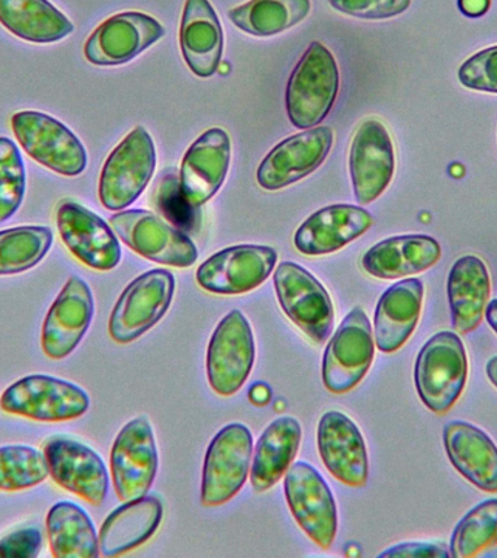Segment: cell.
<instances>
[{
	"instance_id": "60d3db41",
	"label": "cell",
	"mask_w": 497,
	"mask_h": 558,
	"mask_svg": "<svg viewBox=\"0 0 497 558\" xmlns=\"http://www.w3.org/2000/svg\"><path fill=\"white\" fill-rule=\"evenodd\" d=\"M379 557H432V558H447L451 557L448 549L444 545H435L429 543H401L392 545L379 554Z\"/></svg>"
},
{
	"instance_id": "7402d4cb",
	"label": "cell",
	"mask_w": 497,
	"mask_h": 558,
	"mask_svg": "<svg viewBox=\"0 0 497 558\" xmlns=\"http://www.w3.org/2000/svg\"><path fill=\"white\" fill-rule=\"evenodd\" d=\"M317 448L323 464L340 483L364 487L368 480V452L355 423L342 412L323 414L317 427Z\"/></svg>"
},
{
	"instance_id": "5b68a950",
	"label": "cell",
	"mask_w": 497,
	"mask_h": 558,
	"mask_svg": "<svg viewBox=\"0 0 497 558\" xmlns=\"http://www.w3.org/2000/svg\"><path fill=\"white\" fill-rule=\"evenodd\" d=\"M89 405V396L83 388L43 374L17 379L0 397L3 412L37 422L74 421L82 417Z\"/></svg>"
},
{
	"instance_id": "4fadbf2b",
	"label": "cell",
	"mask_w": 497,
	"mask_h": 558,
	"mask_svg": "<svg viewBox=\"0 0 497 558\" xmlns=\"http://www.w3.org/2000/svg\"><path fill=\"white\" fill-rule=\"evenodd\" d=\"M277 260L278 253L272 247L238 244L209 256L196 270V282L211 294H244L269 278Z\"/></svg>"
},
{
	"instance_id": "277c9868",
	"label": "cell",
	"mask_w": 497,
	"mask_h": 558,
	"mask_svg": "<svg viewBox=\"0 0 497 558\" xmlns=\"http://www.w3.org/2000/svg\"><path fill=\"white\" fill-rule=\"evenodd\" d=\"M11 129L22 150L44 168L65 178L85 172V146L57 118L39 111H20L11 117Z\"/></svg>"
},
{
	"instance_id": "6da1fadb",
	"label": "cell",
	"mask_w": 497,
	"mask_h": 558,
	"mask_svg": "<svg viewBox=\"0 0 497 558\" xmlns=\"http://www.w3.org/2000/svg\"><path fill=\"white\" fill-rule=\"evenodd\" d=\"M338 63L329 48L313 41L292 70L286 90V109L295 129L320 124L338 98Z\"/></svg>"
},
{
	"instance_id": "cb8c5ba5",
	"label": "cell",
	"mask_w": 497,
	"mask_h": 558,
	"mask_svg": "<svg viewBox=\"0 0 497 558\" xmlns=\"http://www.w3.org/2000/svg\"><path fill=\"white\" fill-rule=\"evenodd\" d=\"M179 44L183 60L195 76L207 78L217 73L225 50V34L209 0H185Z\"/></svg>"
},
{
	"instance_id": "44dd1931",
	"label": "cell",
	"mask_w": 497,
	"mask_h": 558,
	"mask_svg": "<svg viewBox=\"0 0 497 558\" xmlns=\"http://www.w3.org/2000/svg\"><path fill=\"white\" fill-rule=\"evenodd\" d=\"M230 135L222 129L201 134L183 156L179 192L190 207H201L220 191L229 172Z\"/></svg>"
},
{
	"instance_id": "e0dca14e",
	"label": "cell",
	"mask_w": 497,
	"mask_h": 558,
	"mask_svg": "<svg viewBox=\"0 0 497 558\" xmlns=\"http://www.w3.org/2000/svg\"><path fill=\"white\" fill-rule=\"evenodd\" d=\"M395 144L387 126L368 118L357 126L349 150L353 195L361 205L374 203L395 177Z\"/></svg>"
},
{
	"instance_id": "ab89813d",
	"label": "cell",
	"mask_w": 497,
	"mask_h": 558,
	"mask_svg": "<svg viewBox=\"0 0 497 558\" xmlns=\"http://www.w3.org/2000/svg\"><path fill=\"white\" fill-rule=\"evenodd\" d=\"M43 541L37 523L17 526L0 538V558H35L41 551Z\"/></svg>"
},
{
	"instance_id": "52a82bcc",
	"label": "cell",
	"mask_w": 497,
	"mask_h": 558,
	"mask_svg": "<svg viewBox=\"0 0 497 558\" xmlns=\"http://www.w3.org/2000/svg\"><path fill=\"white\" fill-rule=\"evenodd\" d=\"M274 287L282 312L314 343H325L334 329L329 292L303 266L282 262L275 269Z\"/></svg>"
},
{
	"instance_id": "f1b7e54d",
	"label": "cell",
	"mask_w": 497,
	"mask_h": 558,
	"mask_svg": "<svg viewBox=\"0 0 497 558\" xmlns=\"http://www.w3.org/2000/svg\"><path fill=\"white\" fill-rule=\"evenodd\" d=\"M448 300L453 330L470 333L482 325L490 300V274L478 256L460 257L448 275Z\"/></svg>"
},
{
	"instance_id": "ac0fdd59",
	"label": "cell",
	"mask_w": 497,
	"mask_h": 558,
	"mask_svg": "<svg viewBox=\"0 0 497 558\" xmlns=\"http://www.w3.org/2000/svg\"><path fill=\"white\" fill-rule=\"evenodd\" d=\"M335 134L330 126H313L277 144L262 160L256 181L266 191L282 187L307 178L329 156Z\"/></svg>"
},
{
	"instance_id": "2e32d148",
	"label": "cell",
	"mask_w": 497,
	"mask_h": 558,
	"mask_svg": "<svg viewBox=\"0 0 497 558\" xmlns=\"http://www.w3.org/2000/svg\"><path fill=\"white\" fill-rule=\"evenodd\" d=\"M157 447L150 422L138 416L126 423L111 449V477L118 499L147 496L157 474Z\"/></svg>"
},
{
	"instance_id": "d4e9b609",
	"label": "cell",
	"mask_w": 497,
	"mask_h": 558,
	"mask_svg": "<svg viewBox=\"0 0 497 558\" xmlns=\"http://www.w3.org/2000/svg\"><path fill=\"white\" fill-rule=\"evenodd\" d=\"M444 447L453 469L473 486L497 493V447L480 427L462 421L444 427Z\"/></svg>"
},
{
	"instance_id": "9a60e30c",
	"label": "cell",
	"mask_w": 497,
	"mask_h": 558,
	"mask_svg": "<svg viewBox=\"0 0 497 558\" xmlns=\"http://www.w3.org/2000/svg\"><path fill=\"white\" fill-rule=\"evenodd\" d=\"M57 230L64 246L87 268L107 272L121 260V246L111 225L77 201L63 199L56 209Z\"/></svg>"
},
{
	"instance_id": "f546056e",
	"label": "cell",
	"mask_w": 497,
	"mask_h": 558,
	"mask_svg": "<svg viewBox=\"0 0 497 558\" xmlns=\"http://www.w3.org/2000/svg\"><path fill=\"white\" fill-rule=\"evenodd\" d=\"M301 425L294 417L275 418L257 440L251 469L256 492H266L283 477L294 462L301 442Z\"/></svg>"
},
{
	"instance_id": "5bb4252c",
	"label": "cell",
	"mask_w": 497,
	"mask_h": 558,
	"mask_svg": "<svg viewBox=\"0 0 497 558\" xmlns=\"http://www.w3.org/2000/svg\"><path fill=\"white\" fill-rule=\"evenodd\" d=\"M163 35V25L147 13H117L89 35L83 47V56L90 64L99 68L122 65L142 54Z\"/></svg>"
},
{
	"instance_id": "7a4b0ae2",
	"label": "cell",
	"mask_w": 497,
	"mask_h": 558,
	"mask_svg": "<svg viewBox=\"0 0 497 558\" xmlns=\"http://www.w3.org/2000/svg\"><path fill=\"white\" fill-rule=\"evenodd\" d=\"M469 360L464 343L453 331L432 336L419 352L414 384L422 403L436 414L451 410L464 391Z\"/></svg>"
},
{
	"instance_id": "8d00e7d4",
	"label": "cell",
	"mask_w": 497,
	"mask_h": 558,
	"mask_svg": "<svg viewBox=\"0 0 497 558\" xmlns=\"http://www.w3.org/2000/svg\"><path fill=\"white\" fill-rule=\"evenodd\" d=\"M26 172L20 147L0 137V225L11 220L24 203Z\"/></svg>"
},
{
	"instance_id": "ee69618b",
	"label": "cell",
	"mask_w": 497,
	"mask_h": 558,
	"mask_svg": "<svg viewBox=\"0 0 497 558\" xmlns=\"http://www.w3.org/2000/svg\"><path fill=\"white\" fill-rule=\"evenodd\" d=\"M484 316H486L488 325H490L492 329L495 330L497 335V299L488 301Z\"/></svg>"
},
{
	"instance_id": "484cf974",
	"label": "cell",
	"mask_w": 497,
	"mask_h": 558,
	"mask_svg": "<svg viewBox=\"0 0 497 558\" xmlns=\"http://www.w3.org/2000/svg\"><path fill=\"white\" fill-rule=\"evenodd\" d=\"M443 251L426 234L396 235L374 244L362 256V268L377 279H401L425 272L438 264Z\"/></svg>"
},
{
	"instance_id": "9c48e42d",
	"label": "cell",
	"mask_w": 497,
	"mask_h": 558,
	"mask_svg": "<svg viewBox=\"0 0 497 558\" xmlns=\"http://www.w3.org/2000/svg\"><path fill=\"white\" fill-rule=\"evenodd\" d=\"M253 438L242 423L222 427L205 453L201 504L214 508L227 504L246 483L251 469Z\"/></svg>"
},
{
	"instance_id": "e575fe53",
	"label": "cell",
	"mask_w": 497,
	"mask_h": 558,
	"mask_svg": "<svg viewBox=\"0 0 497 558\" xmlns=\"http://www.w3.org/2000/svg\"><path fill=\"white\" fill-rule=\"evenodd\" d=\"M497 545V499L471 509L452 532L449 554L456 558L482 556Z\"/></svg>"
},
{
	"instance_id": "d6a6232c",
	"label": "cell",
	"mask_w": 497,
	"mask_h": 558,
	"mask_svg": "<svg viewBox=\"0 0 497 558\" xmlns=\"http://www.w3.org/2000/svg\"><path fill=\"white\" fill-rule=\"evenodd\" d=\"M312 11V0H248L230 9L229 17L243 33L272 37L299 25Z\"/></svg>"
},
{
	"instance_id": "7bdbcfd3",
	"label": "cell",
	"mask_w": 497,
	"mask_h": 558,
	"mask_svg": "<svg viewBox=\"0 0 497 558\" xmlns=\"http://www.w3.org/2000/svg\"><path fill=\"white\" fill-rule=\"evenodd\" d=\"M270 397H272V392H270V388L265 383L253 384L251 390H248V399H251L253 404L259 405V408L260 405L268 404Z\"/></svg>"
},
{
	"instance_id": "f6af8a7d",
	"label": "cell",
	"mask_w": 497,
	"mask_h": 558,
	"mask_svg": "<svg viewBox=\"0 0 497 558\" xmlns=\"http://www.w3.org/2000/svg\"><path fill=\"white\" fill-rule=\"evenodd\" d=\"M486 374L493 386L497 388V356H493L492 360L487 362Z\"/></svg>"
},
{
	"instance_id": "4316f807",
	"label": "cell",
	"mask_w": 497,
	"mask_h": 558,
	"mask_svg": "<svg viewBox=\"0 0 497 558\" xmlns=\"http://www.w3.org/2000/svg\"><path fill=\"white\" fill-rule=\"evenodd\" d=\"M425 287L417 278L403 279L379 299L374 316V340L379 351H399L416 329Z\"/></svg>"
},
{
	"instance_id": "d6986e66",
	"label": "cell",
	"mask_w": 497,
	"mask_h": 558,
	"mask_svg": "<svg viewBox=\"0 0 497 558\" xmlns=\"http://www.w3.org/2000/svg\"><path fill=\"white\" fill-rule=\"evenodd\" d=\"M52 482L87 504L100 506L107 499L109 475L102 458L78 440L54 436L44 445Z\"/></svg>"
},
{
	"instance_id": "30bf717a",
	"label": "cell",
	"mask_w": 497,
	"mask_h": 558,
	"mask_svg": "<svg viewBox=\"0 0 497 558\" xmlns=\"http://www.w3.org/2000/svg\"><path fill=\"white\" fill-rule=\"evenodd\" d=\"M375 340L364 310L353 308L340 323L323 355V384L334 395L353 390L373 364Z\"/></svg>"
},
{
	"instance_id": "ba28073f",
	"label": "cell",
	"mask_w": 497,
	"mask_h": 558,
	"mask_svg": "<svg viewBox=\"0 0 497 558\" xmlns=\"http://www.w3.org/2000/svg\"><path fill=\"white\" fill-rule=\"evenodd\" d=\"M174 277L168 269L140 275L122 291L109 317L108 331L117 343L142 338L161 320L172 304Z\"/></svg>"
},
{
	"instance_id": "bcb514c9",
	"label": "cell",
	"mask_w": 497,
	"mask_h": 558,
	"mask_svg": "<svg viewBox=\"0 0 497 558\" xmlns=\"http://www.w3.org/2000/svg\"><path fill=\"white\" fill-rule=\"evenodd\" d=\"M482 556H484V557H497V545H496V547L492 548V551H484L482 554Z\"/></svg>"
},
{
	"instance_id": "83f0119b",
	"label": "cell",
	"mask_w": 497,
	"mask_h": 558,
	"mask_svg": "<svg viewBox=\"0 0 497 558\" xmlns=\"http://www.w3.org/2000/svg\"><path fill=\"white\" fill-rule=\"evenodd\" d=\"M163 519V505L157 497L144 496L112 510L99 530L100 556H124L146 544Z\"/></svg>"
},
{
	"instance_id": "8992f818",
	"label": "cell",
	"mask_w": 497,
	"mask_h": 558,
	"mask_svg": "<svg viewBox=\"0 0 497 558\" xmlns=\"http://www.w3.org/2000/svg\"><path fill=\"white\" fill-rule=\"evenodd\" d=\"M122 243L146 259L173 268H190L198 259L191 238L147 209H122L109 217Z\"/></svg>"
},
{
	"instance_id": "8fae6325",
	"label": "cell",
	"mask_w": 497,
	"mask_h": 558,
	"mask_svg": "<svg viewBox=\"0 0 497 558\" xmlns=\"http://www.w3.org/2000/svg\"><path fill=\"white\" fill-rule=\"evenodd\" d=\"M255 364V339L251 323L240 310H231L218 323L207 351L209 387L218 396L235 395Z\"/></svg>"
},
{
	"instance_id": "836d02e7",
	"label": "cell",
	"mask_w": 497,
	"mask_h": 558,
	"mask_svg": "<svg viewBox=\"0 0 497 558\" xmlns=\"http://www.w3.org/2000/svg\"><path fill=\"white\" fill-rule=\"evenodd\" d=\"M54 233L46 226L0 230V277L26 272L48 255Z\"/></svg>"
},
{
	"instance_id": "7c38bea8",
	"label": "cell",
	"mask_w": 497,
	"mask_h": 558,
	"mask_svg": "<svg viewBox=\"0 0 497 558\" xmlns=\"http://www.w3.org/2000/svg\"><path fill=\"white\" fill-rule=\"evenodd\" d=\"M283 493L304 534L318 547L330 548L338 532V510L325 478L307 462H295L287 471Z\"/></svg>"
},
{
	"instance_id": "d590c367",
	"label": "cell",
	"mask_w": 497,
	"mask_h": 558,
	"mask_svg": "<svg viewBox=\"0 0 497 558\" xmlns=\"http://www.w3.org/2000/svg\"><path fill=\"white\" fill-rule=\"evenodd\" d=\"M50 477L44 451L28 445L0 447V492L28 490Z\"/></svg>"
},
{
	"instance_id": "4dcf8cb0",
	"label": "cell",
	"mask_w": 497,
	"mask_h": 558,
	"mask_svg": "<svg viewBox=\"0 0 497 558\" xmlns=\"http://www.w3.org/2000/svg\"><path fill=\"white\" fill-rule=\"evenodd\" d=\"M0 25L13 37L54 44L73 34V22L48 0H0Z\"/></svg>"
},
{
	"instance_id": "3957f363",
	"label": "cell",
	"mask_w": 497,
	"mask_h": 558,
	"mask_svg": "<svg viewBox=\"0 0 497 558\" xmlns=\"http://www.w3.org/2000/svg\"><path fill=\"white\" fill-rule=\"evenodd\" d=\"M157 163L155 143L144 126H135L105 160L99 201L109 211H122L140 198Z\"/></svg>"
},
{
	"instance_id": "1f68e13d",
	"label": "cell",
	"mask_w": 497,
	"mask_h": 558,
	"mask_svg": "<svg viewBox=\"0 0 497 558\" xmlns=\"http://www.w3.org/2000/svg\"><path fill=\"white\" fill-rule=\"evenodd\" d=\"M46 531L51 554L57 558H96L100 554L94 522L73 501H59L48 510Z\"/></svg>"
},
{
	"instance_id": "b9f144b4",
	"label": "cell",
	"mask_w": 497,
	"mask_h": 558,
	"mask_svg": "<svg viewBox=\"0 0 497 558\" xmlns=\"http://www.w3.org/2000/svg\"><path fill=\"white\" fill-rule=\"evenodd\" d=\"M458 8L470 17L484 15L490 8V0H458Z\"/></svg>"
},
{
	"instance_id": "74e56055",
	"label": "cell",
	"mask_w": 497,
	"mask_h": 558,
	"mask_svg": "<svg viewBox=\"0 0 497 558\" xmlns=\"http://www.w3.org/2000/svg\"><path fill=\"white\" fill-rule=\"evenodd\" d=\"M458 78L469 89L497 94V46L466 59L458 69Z\"/></svg>"
},
{
	"instance_id": "f35d334b",
	"label": "cell",
	"mask_w": 497,
	"mask_h": 558,
	"mask_svg": "<svg viewBox=\"0 0 497 558\" xmlns=\"http://www.w3.org/2000/svg\"><path fill=\"white\" fill-rule=\"evenodd\" d=\"M330 7L343 15L360 20L381 21L399 16L412 0H329Z\"/></svg>"
},
{
	"instance_id": "603a6c76",
	"label": "cell",
	"mask_w": 497,
	"mask_h": 558,
	"mask_svg": "<svg viewBox=\"0 0 497 558\" xmlns=\"http://www.w3.org/2000/svg\"><path fill=\"white\" fill-rule=\"evenodd\" d=\"M373 222V216L356 205H329L299 227L294 235L295 248L307 256L329 255L361 238Z\"/></svg>"
},
{
	"instance_id": "ffe728a7",
	"label": "cell",
	"mask_w": 497,
	"mask_h": 558,
	"mask_svg": "<svg viewBox=\"0 0 497 558\" xmlns=\"http://www.w3.org/2000/svg\"><path fill=\"white\" fill-rule=\"evenodd\" d=\"M94 313L95 301L90 287L81 277L73 275L61 288L44 318V353L52 361L65 360L85 338Z\"/></svg>"
}]
</instances>
